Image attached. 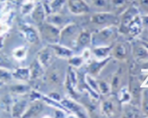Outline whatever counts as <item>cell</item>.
I'll return each instance as SVG.
<instances>
[{
	"label": "cell",
	"instance_id": "4dcf8cb0",
	"mask_svg": "<svg viewBox=\"0 0 148 118\" xmlns=\"http://www.w3.org/2000/svg\"><path fill=\"white\" fill-rule=\"evenodd\" d=\"M121 83H122V76L120 74V71H118L114 74L112 82H111V92L113 93H117L121 89Z\"/></svg>",
	"mask_w": 148,
	"mask_h": 118
},
{
	"label": "cell",
	"instance_id": "8992f818",
	"mask_svg": "<svg viewBox=\"0 0 148 118\" xmlns=\"http://www.w3.org/2000/svg\"><path fill=\"white\" fill-rule=\"evenodd\" d=\"M54 63L45 70V79H46L47 83L49 85L53 87H59L64 84L66 72L64 73L60 66L58 67V65H54Z\"/></svg>",
	"mask_w": 148,
	"mask_h": 118
},
{
	"label": "cell",
	"instance_id": "74e56055",
	"mask_svg": "<svg viewBox=\"0 0 148 118\" xmlns=\"http://www.w3.org/2000/svg\"><path fill=\"white\" fill-rule=\"evenodd\" d=\"M94 6L101 9H105L111 6V0H91Z\"/></svg>",
	"mask_w": 148,
	"mask_h": 118
},
{
	"label": "cell",
	"instance_id": "5b68a950",
	"mask_svg": "<svg viewBox=\"0 0 148 118\" xmlns=\"http://www.w3.org/2000/svg\"><path fill=\"white\" fill-rule=\"evenodd\" d=\"M37 27L39 31L41 40L42 39L45 40L48 44L59 43L60 31L59 28L51 25L50 23L47 22L46 20L42 25H40Z\"/></svg>",
	"mask_w": 148,
	"mask_h": 118
},
{
	"label": "cell",
	"instance_id": "e575fe53",
	"mask_svg": "<svg viewBox=\"0 0 148 118\" xmlns=\"http://www.w3.org/2000/svg\"><path fill=\"white\" fill-rule=\"evenodd\" d=\"M36 3H31V2H25L21 5V15L26 16V15H30L32 11L34 9Z\"/></svg>",
	"mask_w": 148,
	"mask_h": 118
},
{
	"label": "cell",
	"instance_id": "7c38bea8",
	"mask_svg": "<svg viewBox=\"0 0 148 118\" xmlns=\"http://www.w3.org/2000/svg\"><path fill=\"white\" fill-rule=\"evenodd\" d=\"M47 15H48V13L45 9L44 3L38 1V2H36L34 9L32 11L30 16H31L32 21L37 25V27H38V26L42 25L46 20Z\"/></svg>",
	"mask_w": 148,
	"mask_h": 118
},
{
	"label": "cell",
	"instance_id": "484cf974",
	"mask_svg": "<svg viewBox=\"0 0 148 118\" xmlns=\"http://www.w3.org/2000/svg\"><path fill=\"white\" fill-rule=\"evenodd\" d=\"M111 55L119 60H124L128 55V48L123 43H119L112 48Z\"/></svg>",
	"mask_w": 148,
	"mask_h": 118
},
{
	"label": "cell",
	"instance_id": "f1b7e54d",
	"mask_svg": "<svg viewBox=\"0 0 148 118\" xmlns=\"http://www.w3.org/2000/svg\"><path fill=\"white\" fill-rule=\"evenodd\" d=\"M67 62H68V65L72 67H73L75 69H79L81 68L84 64H85V61L83 58V56L81 55H73V56H71L70 58L66 59Z\"/></svg>",
	"mask_w": 148,
	"mask_h": 118
},
{
	"label": "cell",
	"instance_id": "4fadbf2b",
	"mask_svg": "<svg viewBox=\"0 0 148 118\" xmlns=\"http://www.w3.org/2000/svg\"><path fill=\"white\" fill-rule=\"evenodd\" d=\"M142 31H143V24H142L141 17L140 15H138L126 27V28L123 31V33L128 34L132 38H138L141 34Z\"/></svg>",
	"mask_w": 148,
	"mask_h": 118
},
{
	"label": "cell",
	"instance_id": "3957f363",
	"mask_svg": "<svg viewBox=\"0 0 148 118\" xmlns=\"http://www.w3.org/2000/svg\"><path fill=\"white\" fill-rule=\"evenodd\" d=\"M90 22L101 28L111 26L119 27V15L111 11H100L91 15Z\"/></svg>",
	"mask_w": 148,
	"mask_h": 118
},
{
	"label": "cell",
	"instance_id": "60d3db41",
	"mask_svg": "<svg viewBox=\"0 0 148 118\" xmlns=\"http://www.w3.org/2000/svg\"><path fill=\"white\" fill-rule=\"evenodd\" d=\"M47 96H48V97H49L50 99L54 100L60 101V100H61V99H62V97L60 96V94L59 93H57V92H52V93H49Z\"/></svg>",
	"mask_w": 148,
	"mask_h": 118
},
{
	"label": "cell",
	"instance_id": "f35d334b",
	"mask_svg": "<svg viewBox=\"0 0 148 118\" xmlns=\"http://www.w3.org/2000/svg\"><path fill=\"white\" fill-rule=\"evenodd\" d=\"M10 29V26L5 20H0V37L4 36Z\"/></svg>",
	"mask_w": 148,
	"mask_h": 118
},
{
	"label": "cell",
	"instance_id": "d6986e66",
	"mask_svg": "<svg viewBox=\"0 0 148 118\" xmlns=\"http://www.w3.org/2000/svg\"><path fill=\"white\" fill-rule=\"evenodd\" d=\"M48 45L52 48L56 58L61 59H67L74 55L73 49H72L65 45L60 44L59 43Z\"/></svg>",
	"mask_w": 148,
	"mask_h": 118
},
{
	"label": "cell",
	"instance_id": "52a82bcc",
	"mask_svg": "<svg viewBox=\"0 0 148 118\" xmlns=\"http://www.w3.org/2000/svg\"><path fill=\"white\" fill-rule=\"evenodd\" d=\"M19 30L25 38L26 41L32 45L38 44L41 41L38 27L28 23H22L20 25Z\"/></svg>",
	"mask_w": 148,
	"mask_h": 118
},
{
	"label": "cell",
	"instance_id": "e0dca14e",
	"mask_svg": "<svg viewBox=\"0 0 148 118\" xmlns=\"http://www.w3.org/2000/svg\"><path fill=\"white\" fill-rule=\"evenodd\" d=\"M110 59H111V57H109L107 59H101V60L91 59L88 62V65H87V70H88L87 73L90 74L91 76H93L95 77L98 76L105 68V66L108 64Z\"/></svg>",
	"mask_w": 148,
	"mask_h": 118
},
{
	"label": "cell",
	"instance_id": "8d00e7d4",
	"mask_svg": "<svg viewBox=\"0 0 148 118\" xmlns=\"http://www.w3.org/2000/svg\"><path fill=\"white\" fill-rule=\"evenodd\" d=\"M130 1L131 0H111V6L115 10H119L124 7L127 8L130 5H127V3Z\"/></svg>",
	"mask_w": 148,
	"mask_h": 118
},
{
	"label": "cell",
	"instance_id": "ee69618b",
	"mask_svg": "<svg viewBox=\"0 0 148 118\" xmlns=\"http://www.w3.org/2000/svg\"><path fill=\"white\" fill-rule=\"evenodd\" d=\"M14 2H15L17 5H20V6H21L23 3L26 2V0H14Z\"/></svg>",
	"mask_w": 148,
	"mask_h": 118
},
{
	"label": "cell",
	"instance_id": "7a4b0ae2",
	"mask_svg": "<svg viewBox=\"0 0 148 118\" xmlns=\"http://www.w3.org/2000/svg\"><path fill=\"white\" fill-rule=\"evenodd\" d=\"M81 31V27L77 24L70 22L62 29H60L59 44L74 49L76 46L77 38Z\"/></svg>",
	"mask_w": 148,
	"mask_h": 118
},
{
	"label": "cell",
	"instance_id": "7402d4cb",
	"mask_svg": "<svg viewBox=\"0 0 148 118\" xmlns=\"http://www.w3.org/2000/svg\"><path fill=\"white\" fill-rule=\"evenodd\" d=\"M122 116L125 117H144L141 110L131 102L122 104Z\"/></svg>",
	"mask_w": 148,
	"mask_h": 118
},
{
	"label": "cell",
	"instance_id": "9c48e42d",
	"mask_svg": "<svg viewBox=\"0 0 148 118\" xmlns=\"http://www.w3.org/2000/svg\"><path fill=\"white\" fill-rule=\"evenodd\" d=\"M66 5L71 14L74 15H87L91 10L86 0H66Z\"/></svg>",
	"mask_w": 148,
	"mask_h": 118
},
{
	"label": "cell",
	"instance_id": "b9f144b4",
	"mask_svg": "<svg viewBox=\"0 0 148 118\" xmlns=\"http://www.w3.org/2000/svg\"><path fill=\"white\" fill-rule=\"evenodd\" d=\"M140 38L141 40H145V41L148 42V26L143 28L141 34L140 35Z\"/></svg>",
	"mask_w": 148,
	"mask_h": 118
},
{
	"label": "cell",
	"instance_id": "2e32d148",
	"mask_svg": "<svg viewBox=\"0 0 148 118\" xmlns=\"http://www.w3.org/2000/svg\"><path fill=\"white\" fill-rule=\"evenodd\" d=\"M142 88L143 87H142L141 82L138 77H136L135 76H131L130 77L128 89H129L130 93L131 95V100H139L140 102Z\"/></svg>",
	"mask_w": 148,
	"mask_h": 118
},
{
	"label": "cell",
	"instance_id": "ba28073f",
	"mask_svg": "<svg viewBox=\"0 0 148 118\" xmlns=\"http://www.w3.org/2000/svg\"><path fill=\"white\" fill-rule=\"evenodd\" d=\"M121 102L115 96H110L105 99L101 103V110L102 115L106 117H113L119 112V104Z\"/></svg>",
	"mask_w": 148,
	"mask_h": 118
},
{
	"label": "cell",
	"instance_id": "1f68e13d",
	"mask_svg": "<svg viewBox=\"0 0 148 118\" xmlns=\"http://www.w3.org/2000/svg\"><path fill=\"white\" fill-rule=\"evenodd\" d=\"M0 68H4L10 71H13L15 68L12 60L9 58L8 55H6L2 52H0Z\"/></svg>",
	"mask_w": 148,
	"mask_h": 118
},
{
	"label": "cell",
	"instance_id": "30bf717a",
	"mask_svg": "<svg viewBox=\"0 0 148 118\" xmlns=\"http://www.w3.org/2000/svg\"><path fill=\"white\" fill-rule=\"evenodd\" d=\"M45 109V103L43 100L30 101L28 107L22 117H42Z\"/></svg>",
	"mask_w": 148,
	"mask_h": 118
},
{
	"label": "cell",
	"instance_id": "9a60e30c",
	"mask_svg": "<svg viewBox=\"0 0 148 118\" xmlns=\"http://www.w3.org/2000/svg\"><path fill=\"white\" fill-rule=\"evenodd\" d=\"M29 103L30 100L28 98H20L16 100H14L11 106L10 116L12 117H22L28 107Z\"/></svg>",
	"mask_w": 148,
	"mask_h": 118
},
{
	"label": "cell",
	"instance_id": "ac0fdd59",
	"mask_svg": "<svg viewBox=\"0 0 148 118\" xmlns=\"http://www.w3.org/2000/svg\"><path fill=\"white\" fill-rule=\"evenodd\" d=\"M46 21L50 23L51 25L56 27L60 30L62 29L64 27H66L70 22H72L71 20L67 16L62 15L60 12L48 14L47 17H46Z\"/></svg>",
	"mask_w": 148,
	"mask_h": 118
},
{
	"label": "cell",
	"instance_id": "7bdbcfd3",
	"mask_svg": "<svg viewBox=\"0 0 148 118\" xmlns=\"http://www.w3.org/2000/svg\"><path fill=\"white\" fill-rule=\"evenodd\" d=\"M140 44L143 45L148 50V42L147 41H145V40H141V39H140Z\"/></svg>",
	"mask_w": 148,
	"mask_h": 118
},
{
	"label": "cell",
	"instance_id": "cb8c5ba5",
	"mask_svg": "<svg viewBox=\"0 0 148 118\" xmlns=\"http://www.w3.org/2000/svg\"><path fill=\"white\" fill-rule=\"evenodd\" d=\"M14 80L17 82L29 83L31 79V72L29 67H15L12 71Z\"/></svg>",
	"mask_w": 148,
	"mask_h": 118
},
{
	"label": "cell",
	"instance_id": "f546056e",
	"mask_svg": "<svg viewBox=\"0 0 148 118\" xmlns=\"http://www.w3.org/2000/svg\"><path fill=\"white\" fill-rule=\"evenodd\" d=\"M140 106L144 117H148V87H145L142 89V93L140 98Z\"/></svg>",
	"mask_w": 148,
	"mask_h": 118
},
{
	"label": "cell",
	"instance_id": "836d02e7",
	"mask_svg": "<svg viewBox=\"0 0 148 118\" xmlns=\"http://www.w3.org/2000/svg\"><path fill=\"white\" fill-rule=\"evenodd\" d=\"M136 3H134L140 15H148V0H135Z\"/></svg>",
	"mask_w": 148,
	"mask_h": 118
},
{
	"label": "cell",
	"instance_id": "44dd1931",
	"mask_svg": "<svg viewBox=\"0 0 148 118\" xmlns=\"http://www.w3.org/2000/svg\"><path fill=\"white\" fill-rule=\"evenodd\" d=\"M91 36L92 33L86 29L82 30L77 38L76 46L74 49L83 50L85 48H89V46L91 45Z\"/></svg>",
	"mask_w": 148,
	"mask_h": 118
},
{
	"label": "cell",
	"instance_id": "4316f807",
	"mask_svg": "<svg viewBox=\"0 0 148 118\" xmlns=\"http://www.w3.org/2000/svg\"><path fill=\"white\" fill-rule=\"evenodd\" d=\"M66 3V0H50L48 6H46L45 3L44 4L47 10V13L49 14V13L60 12Z\"/></svg>",
	"mask_w": 148,
	"mask_h": 118
},
{
	"label": "cell",
	"instance_id": "6da1fadb",
	"mask_svg": "<svg viewBox=\"0 0 148 118\" xmlns=\"http://www.w3.org/2000/svg\"><path fill=\"white\" fill-rule=\"evenodd\" d=\"M119 27L111 26L96 30L92 33L91 45L97 46H112L119 35Z\"/></svg>",
	"mask_w": 148,
	"mask_h": 118
},
{
	"label": "cell",
	"instance_id": "d6a6232c",
	"mask_svg": "<svg viewBox=\"0 0 148 118\" xmlns=\"http://www.w3.org/2000/svg\"><path fill=\"white\" fill-rule=\"evenodd\" d=\"M14 80L13 76H12V71L4 69V68H0V82H2L3 84L10 83Z\"/></svg>",
	"mask_w": 148,
	"mask_h": 118
},
{
	"label": "cell",
	"instance_id": "ffe728a7",
	"mask_svg": "<svg viewBox=\"0 0 148 118\" xmlns=\"http://www.w3.org/2000/svg\"><path fill=\"white\" fill-rule=\"evenodd\" d=\"M32 87L30 85L29 83L18 82L17 83H12L9 85V90L11 94L17 96H24L27 95L32 91Z\"/></svg>",
	"mask_w": 148,
	"mask_h": 118
},
{
	"label": "cell",
	"instance_id": "83f0119b",
	"mask_svg": "<svg viewBox=\"0 0 148 118\" xmlns=\"http://www.w3.org/2000/svg\"><path fill=\"white\" fill-rule=\"evenodd\" d=\"M28 54V48L26 46L16 47L12 51V56L17 61H21L27 58Z\"/></svg>",
	"mask_w": 148,
	"mask_h": 118
},
{
	"label": "cell",
	"instance_id": "5bb4252c",
	"mask_svg": "<svg viewBox=\"0 0 148 118\" xmlns=\"http://www.w3.org/2000/svg\"><path fill=\"white\" fill-rule=\"evenodd\" d=\"M29 68L31 72V79L29 83H36L38 82H41V80L45 78V69L37 59L32 61Z\"/></svg>",
	"mask_w": 148,
	"mask_h": 118
},
{
	"label": "cell",
	"instance_id": "603a6c76",
	"mask_svg": "<svg viewBox=\"0 0 148 118\" xmlns=\"http://www.w3.org/2000/svg\"><path fill=\"white\" fill-rule=\"evenodd\" d=\"M133 56L135 61L139 63L148 62V50L140 44V42L133 47Z\"/></svg>",
	"mask_w": 148,
	"mask_h": 118
},
{
	"label": "cell",
	"instance_id": "d4e9b609",
	"mask_svg": "<svg viewBox=\"0 0 148 118\" xmlns=\"http://www.w3.org/2000/svg\"><path fill=\"white\" fill-rule=\"evenodd\" d=\"M112 46H97L94 47L92 50V55L94 58L98 60H101L111 57V51H112Z\"/></svg>",
	"mask_w": 148,
	"mask_h": 118
},
{
	"label": "cell",
	"instance_id": "f6af8a7d",
	"mask_svg": "<svg viewBox=\"0 0 148 118\" xmlns=\"http://www.w3.org/2000/svg\"><path fill=\"white\" fill-rule=\"evenodd\" d=\"M3 85V83L2 82H0V87H2Z\"/></svg>",
	"mask_w": 148,
	"mask_h": 118
},
{
	"label": "cell",
	"instance_id": "ab89813d",
	"mask_svg": "<svg viewBox=\"0 0 148 118\" xmlns=\"http://www.w3.org/2000/svg\"><path fill=\"white\" fill-rule=\"evenodd\" d=\"M81 55L83 56L85 63H88L89 60L92 59V56H93L92 55V50L89 48H85L82 50Z\"/></svg>",
	"mask_w": 148,
	"mask_h": 118
},
{
	"label": "cell",
	"instance_id": "d590c367",
	"mask_svg": "<svg viewBox=\"0 0 148 118\" xmlns=\"http://www.w3.org/2000/svg\"><path fill=\"white\" fill-rule=\"evenodd\" d=\"M98 84H99L100 94L107 95L111 93V84L108 83L107 82L104 80H101V81H98Z\"/></svg>",
	"mask_w": 148,
	"mask_h": 118
},
{
	"label": "cell",
	"instance_id": "8fae6325",
	"mask_svg": "<svg viewBox=\"0 0 148 118\" xmlns=\"http://www.w3.org/2000/svg\"><path fill=\"white\" fill-rule=\"evenodd\" d=\"M56 58V57L52 48L49 45H47L46 47H44L43 48H41L38 51L36 59L38 60V62L44 66V68L46 70L55 62Z\"/></svg>",
	"mask_w": 148,
	"mask_h": 118
},
{
	"label": "cell",
	"instance_id": "277c9868",
	"mask_svg": "<svg viewBox=\"0 0 148 118\" xmlns=\"http://www.w3.org/2000/svg\"><path fill=\"white\" fill-rule=\"evenodd\" d=\"M61 104L66 108L68 112L67 117H89V113L87 108L82 104L78 103L71 97L62 98L60 100Z\"/></svg>",
	"mask_w": 148,
	"mask_h": 118
}]
</instances>
